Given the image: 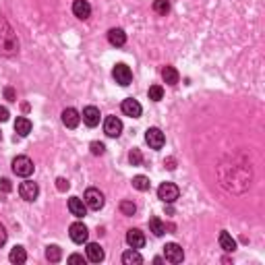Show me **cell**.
I'll list each match as a JSON object with an SVG mask.
<instances>
[{
	"label": "cell",
	"mask_w": 265,
	"mask_h": 265,
	"mask_svg": "<svg viewBox=\"0 0 265 265\" xmlns=\"http://www.w3.org/2000/svg\"><path fill=\"white\" fill-rule=\"evenodd\" d=\"M6 236H8V234H6V228H4L2 224H0V249L4 247V243H6Z\"/></svg>",
	"instance_id": "obj_34"
},
{
	"label": "cell",
	"mask_w": 265,
	"mask_h": 265,
	"mask_svg": "<svg viewBox=\"0 0 265 265\" xmlns=\"http://www.w3.org/2000/svg\"><path fill=\"white\" fill-rule=\"evenodd\" d=\"M73 15L77 19H81V21L89 19V15H91V4L87 2V0H75V2H73Z\"/></svg>",
	"instance_id": "obj_15"
},
{
	"label": "cell",
	"mask_w": 265,
	"mask_h": 265,
	"mask_svg": "<svg viewBox=\"0 0 265 265\" xmlns=\"http://www.w3.org/2000/svg\"><path fill=\"white\" fill-rule=\"evenodd\" d=\"M158 197L164 203H174L180 197V189L174 183H162L160 189H158Z\"/></svg>",
	"instance_id": "obj_4"
},
{
	"label": "cell",
	"mask_w": 265,
	"mask_h": 265,
	"mask_svg": "<svg viewBox=\"0 0 265 265\" xmlns=\"http://www.w3.org/2000/svg\"><path fill=\"white\" fill-rule=\"evenodd\" d=\"M145 141H147V145L151 149H162L164 143H166V137H164V133L158 127H151V129L145 131Z\"/></svg>",
	"instance_id": "obj_7"
},
{
	"label": "cell",
	"mask_w": 265,
	"mask_h": 265,
	"mask_svg": "<svg viewBox=\"0 0 265 265\" xmlns=\"http://www.w3.org/2000/svg\"><path fill=\"white\" fill-rule=\"evenodd\" d=\"M112 77H114V81L118 83V85H122V87L131 85V81H133V73H131V68H129L127 64H122V62H118V64L114 66Z\"/></svg>",
	"instance_id": "obj_6"
},
{
	"label": "cell",
	"mask_w": 265,
	"mask_h": 265,
	"mask_svg": "<svg viewBox=\"0 0 265 265\" xmlns=\"http://www.w3.org/2000/svg\"><path fill=\"white\" fill-rule=\"evenodd\" d=\"M8 261L10 263H15V265H21L27 261V253H25V249L23 247H12V251L8 253Z\"/></svg>",
	"instance_id": "obj_22"
},
{
	"label": "cell",
	"mask_w": 265,
	"mask_h": 265,
	"mask_svg": "<svg viewBox=\"0 0 265 265\" xmlns=\"http://www.w3.org/2000/svg\"><path fill=\"white\" fill-rule=\"evenodd\" d=\"M0 139H2V133H0Z\"/></svg>",
	"instance_id": "obj_39"
},
{
	"label": "cell",
	"mask_w": 265,
	"mask_h": 265,
	"mask_svg": "<svg viewBox=\"0 0 265 265\" xmlns=\"http://www.w3.org/2000/svg\"><path fill=\"white\" fill-rule=\"evenodd\" d=\"M120 110H122L124 116H131V118H139V116H141V112H143L141 104H139L137 100H133V97H127V100H122Z\"/></svg>",
	"instance_id": "obj_10"
},
{
	"label": "cell",
	"mask_w": 265,
	"mask_h": 265,
	"mask_svg": "<svg viewBox=\"0 0 265 265\" xmlns=\"http://www.w3.org/2000/svg\"><path fill=\"white\" fill-rule=\"evenodd\" d=\"M147 95H149L151 102H160L162 97H164V87L162 85H151L149 91H147Z\"/></svg>",
	"instance_id": "obj_27"
},
{
	"label": "cell",
	"mask_w": 265,
	"mask_h": 265,
	"mask_svg": "<svg viewBox=\"0 0 265 265\" xmlns=\"http://www.w3.org/2000/svg\"><path fill=\"white\" fill-rule=\"evenodd\" d=\"M68 263H85V259H83L81 255H71L68 257Z\"/></svg>",
	"instance_id": "obj_37"
},
{
	"label": "cell",
	"mask_w": 265,
	"mask_h": 265,
	"mask_svg": "<svg viewBox=\"0 0 265 265\" xmlns=\"http://www.w3.org/2000/svg\"><path fill=\"white\" fill-rule=\"evenodd\" d=\"M85 253H87V259H89L91 263H100V261H104V257H106L104 249L97 245V243H89L87 249H85Z\"/></svg>",
	"instance_id": "obj_18"
},
{
	"label": "cell",
	"mask_w": 265,
	"mask_h": 265,
	"mask_svg": "<svg viewBox=\"0 0 265 265\" xmlns=\"http://www.w3.org/2000/svg\"><path fill=\"white\" fill-rule=\"evenodd\" d=\"M68 212H71L75 218H85L87 216V205L79 197H71L68 199Z\"/></svg>",
	"instance_id": "obj_16"
},
{
	"label": "cell",
	"mask_w": 265,
	"mask_h": 265,
	"mask_svg": "<svg viewBox=\"0 0 265 265\" xmlns=\"http://www.w3.org/2000/svg\"><path fill=\"white\" fill-rule=\"evenodd\" d=\"M2 37H0V48H2V54H6V56H12V54L19 52V39L15 35V31L8 27V23L2 19Z\"/></svg>",
	"instance_id": "obj_1"
},
{
	"label": "cell",
	"mask_w": 265,
	"mask_h": 265,
	"mask_svg": "<svg viewBox=\"0 0 265 265\" xmlns=\"http://www.w3.org/2000/svg\"><path fill=\"white\" fill-rule=\"evenodd\" d=\"M12 172H15L17 176H23V178H27V176H31L33 174V162L27 158V156H17L15 160H12Z\"/></svg>",
	"instance_id": "obj_3"
},
{
	"label": "cell",
	"mask_w": 265,
	"mask_h": 265,
	"mask_svg": "<svg viewBox=\"0 0 265 265\" xmlns=\"http://www.w3.org/2000/svg\"><path fill=\"white\" fill-rule=\"evenodd\" d=\"M6 120H8V108L0 106V122H6Z\"/></svg>",
	"instance_id": "obj_35"
},
{
	"label": "cell",
	"mask_w": 265,
	"mask_h": 265,
	"mask_svg": "<svg viewBox=\"0 0 265 265\" xmlns=\"http://www.w3.org/2000/svg\"><path fill=\"white\" fill-rule=\"evenodd\" d=\"M100 110H97L95 106H87V108H83V114H81V118H83V122L87 124L89 129H93V127H97L100 124Z\"/></svg>",
	"instance_id": "obj_12"
},
{
	"label": "cell",
	"mask_w": 265,
	"mask_h": 265,
	"mask_svg": "<svg viewBox=\"0 0 265 265\" xmlns=\"http://www.w3.org/2000/svg\"><path fill=\"white\" fill-rule=\"evenodd\" d=\"M122 263L124 265H141L143 257H141V253H139L137 249H129V251H124V253H122Z\"/></svg>",
	"instance_id": "obj_19"
},
{
	"label": "cell",
	"mask_w": 265,
	"mask_h": 265,
	"mask_svg": "<svg viewBox=\"0 0 265 265\" xmlns=\"http://www.w3.org/2000/svg\"><path fill=\"white\" fill-rule=\"evenodd\" d=\"M68 187H71V183H68L66 178H56V189H58V191H62V193H64Z\"/></svg>",
	"instance_id": "obj_32"
},
{
	"label": "cell",
	"mask_w": 265,
	"mask_h": 265,
	"mask_svg": "<svg viewBox=\"0 0 265 265\" xmlns=\"http://www.w3.org/2000/svg\"><path fill=\"white\" fill-rule=\"evenodd\" d=\"M218 241H220V247L224 249L226 253H232V251H236V241L232 239V236H230L226 230L220 232V239H218Z\"/></svg>",
	"instance_id": "obj_21"
},
{
	"label": "cell",
	"mask_w": 265,
	"mask_h": 265,
	"mask_svg": "<svg viewBox=\"0 0 265 265\" xmlns=\"http://www.w3.org/2000/svg\"><path fill=\"white\" fill-rule=\"evenodd\" d=\"M153 10H156L158 15H166V12L170 10V2L168 0H153Z\"/></svg>",
	"instance_id": "obj_28"
},
{
	"label": "cell",
	"mask_w": 265,
	"mask_h": 265,
	"mask_svg": "<svg viewBox=\"0 0 265 265\" xmlns=\"http://www.w3.org/2000/svg\"><path fill=\"white\" fill-rule=\"evenodd\" d=\"M89 149H91L93 156H102V153L106 151V145H104V143H100V141H91Z\"/></svg>",
	"instance_id": "obj_31"
},
{
	"label": "cell",
	"mask_w": 265,
	"mask_h": 265,
	"mask_svg": "<svg viewBox=\"0 0 265 265\" xmlns=\"http://www.w3.org/2000/svg\"><path fill=\"white\" fill-rule=\"evenodd\" d=\"M166 168H168V170H174V168H176V166H174V160H168V166H166Z\"/></svg>",
	"instance_id": "obj_38"
},
{
	"label": "cell",
	"mask_w": 265,
	"mask_h": 265,
	"mask_svg": "<svg viewBox=\"0 0 265 265\" xmlns=\"http://www.w3.org/2000/svg\"><path fill=\"white\" fill-rule=\"evenodd\" d=\"M4 95H6V100L17 102V95H15V91H12V87H6V89H4Z\"/></svg>",
	"instance_id": "obj_36"
},
{
	"label": "cell",
	"mask_w": 265,
	"mask_h": 265,
	"mask_svg": "<svg viewBox=\"0 0 265 265\" xmlns=\"http://www.w3.org/2000/svg\"><path fill=\"white\" fill-rule=\"evenodd\" d=\"M68 236H71L73 243L83 245V243H87V239H89V230H87V226L83 224V222H75V224H71V228H68Z\"/></svg>",
	"instance_id": "obj_5"
},
{
	"label": "cell",
	"mask_w": 265,
	"mask_h": 265,
	"mask_svg": "<svg viewBox=\"0 0 265 265\" xmlns=\"http://www.w3.org/2000/svg\"><path fill=\"white\" fill-rule=\"evenodd\" d=\"M149 230L153 232V236H164L166 224H164L160 218H151V220H149Z\"/></svg>",
	"instance_id": "obj_25"
},
{
	"label": "cell",
	"mask_w": 265,
	"mask_h": 265,
	"mask_svg": "<svg viewBox=\"0 0 265 265\" xmlns=\"http://www.w3.org/2000/svg\"><path fill=\"white\" fill-rule=\"evenodd\" d=\"M129 162H131V166H141V162H143L141 151H139V149H133V151L129 153Z\"/></svg>",
	"instance_id": "obj_30"
},
{
	"label": "cell",
	"mask_w": 265,
	"mask_h": 265,
	"mask_svg": "<svg viewBox=\"0 0 265 265\" xmlns=\"http://www.w3.org/2000/svg\"><path fill=\"white\" fill-rule=\"evenodd\" d=\"M10 189H12L10 180L8 178H0V191H2V193H10Z\"/></svg>",
	"instance_id": "obj_33"
},
{
	"label": "cell",
	"mask_w": 265,
	"mask_h": 265,
	"mask_svg": "<svg viewBox=\"0 0 265 265\" xmlns=\"http://www.w3.org/2000/svg\"><path fill=\"white\" fill-rule=\"evenodd\" d=\"M120 212H122V216H133L137 212V205L133 201H122L120 203Z\"/></svg>",
	"instance_id": "obj_29"
},
{
	"label": "cell",
	"mask_w": 265,
	"mask_h": 265,
	"mask_svg": "<svg viewBox=\"0 0 265 265\" xmlns=\"http://www.w3.org/2000/svg\"><path fill=\"white\" fill-rule=\"evenodd\" d=\"M104 133L108 137H112V139L120 137V133H122V120L116 118V116H108L104 120Z\"/></svg>",
	"instance_id": "obj_11"
},
{
	"label": "cell",
	"mask_w": 265,
	"mask_h": 265,
	"mask_svg": "<svg viewBox=\"0 0 265 265\" xmlns=\"http://www.w3.org/2000/svg\"><path fill=\"white\" fill-rule=\"evenodd\" d=\"M108 41H110V44H112L114 48H120V46L127 44V33H124L120 27H112V29L108 31Z\"/></svg>",
	"instance_id": "obj_17"
},
{
	"label": "cell",
	"mask_w": 265,
	"mask_h": 265,
	"mask_svg": "<svg viewBox=\"0 0 265 265\" xmlns=\"http://www.w3.org/2000/svg\"><path fill=\"white\" fill-rule=\"evenodd\" d=\"M83 201H85L87 209H93V212H100V209L104 207L106 199H104V193L100 189H87L85 195H83Z\"/></svg>",
	"instance_id": "obj_2"
},
{
	"label": "cell",
	"mask_w": 265,
	"mask_h": 265,
	"mask_svg": "<svg viewBox=\"0 0 265 265\" xmlns=\"http://www.w3.org/2000/svg\"><path fill=\"white\" fill-rule=\"evenodd\" d=\"M127 245L131 247V249H143L145 247V234L139 230V228H131L129 232H127Z\"/></svg>",
	"instance_id": "obj_13"
},
{
	"label": "cell",
	"mask_w": 265,
	"mask_h": 265,
	"mask_svg": "<svg viewBox=\"0 0 265 265\" xmlns=\"http://www.w3.org/2000/svg\"><path fill=\"white\" fill-rule=\"evenodd\" d=\"M162 79L168 83V85H176L178 79H180V75H178V71H176L174 66H166L164 71H162Z\"/></svg>",
	"instance_id": "obj_23"
},
{
	"label": "cell",
	"mask_w": 265,
	"mask_h": 265,
	"mask_svg": "<svg viewBox=\"0 0 265 265\" xmlns=\"http://www.w3.org/2000/svg\"><path fill=\"white\" fill-rule=\"evenodd\" d=\"M19 195H21V199L25 201H35L37 199V195H39V187L37 183H33V180H25V183L19 185Z\"/></svg>",
	"instance_id": "obj_9"
},
{
	"label": "cell",
	"mask_w": 265,
	"mask_h": 265,
	"mask_svg": "<svg viewBox=\"0 0 265 265\" xmlns=\"http://www.w3.org/2000/svg\"><path fill=\"white\" fill-rule=\"evenodd\" d=\"M15 133H17L19 137H27V135L31 133V120L25 118V116L17 118V120H15Z\"/></svg>",
	"instance_id": "obj_20"
},
{
	"label": "cell",
	"mask_w": 265,
	"mask_h": 265,
	"mask_svg": "<svg viewBox=\"0 0 265 265\" xmlns=\"http://www.w3.org/2000/svg\"><path fill=\"white\" fill-rule=\"evenodd\" d=\"M164 257H166V261H170V263H183L185 251H183V247L176 245V243H168V245L164 247Z\"/></svg>",
	"instance_id": "obj_8"
},
{
	"label": "cell",
	"mask_w": 265,
	"mask_h": 265,
	"mask_svg": "<svg viewBox=\"0 0 265 265\" xmlns=\"http://www.w3.org/2000/svg\"><path fill=\"white\" fill-rule=\"evenodd\" d=\"M46 259L52 261V263H58L62 259V249L58 245H50L46 247Z\"/></svg>",
	"instance_id": "obj_24"
},
{
	"label": "cell",
	"mask_w": 265,
	"mask_h": 265,
	"mask_svg": "<svg viewBox=\"0 0 265 265\" xmlns=\"http://www.w3.org/2000/svg\"><path fill=\"white\" fill-rule=\"evenodd\" d=\"M62 122H64L66 129H77L79 122H81V114L75 108H64L62 110Z\"/></svg>",
	"instance_id": "obj_14"
},
{
	"label": "cell",
	"mask_w": 265,
	"mask_h": 265,
	"mask_svg": "<svg viewBox=\"0 0 265 265\" xmlns=\"http://www.w3.org/2000/svg\"><path fill=\"white\" fill-rule=\"evenodd\" d=\"M133 187H135L137 191H147V189H149V178L143 176V174H137V176L133 178Z\"/></svg>",
	"instance_id": "obj_26"
}]
</instances>
